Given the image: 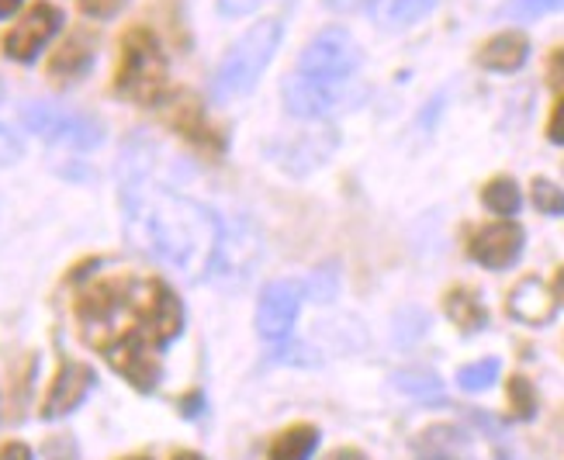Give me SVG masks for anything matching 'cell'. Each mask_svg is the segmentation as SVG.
Listing matches in <instances>:
<instances>
[{
	"label": "cell",
	"instance_id": "19",
	"mask_svg": "<svg viewBox=\"0 0 564 460\" xmlns=\"http://www.w3.org/2000/svg\"><path fill=\"white\" fill-rule=\"evenodd\" d=\"M315 447H318L315 426H294V429H284L271 443V460H308Z\"/></svg>",
	"mask_w": 564,
	"mask_h": 460
},
{
	"label": "cell",
	"instance_id": "33",
	"mask_svg": "<svg viewBox=\"0 0 564 460\" xmlns=\"http://www.w3.org/2000/svg\"><path fill=\"white\" fill-rule=\"evenodd\" d=\"M326 460H367L360 450H350V447H343V450H336V453H329Z\"/></svg>",
	"mask_w": 564,
	"mask_h": 460
},
{
	"label": "cell",
	"instance_id": "36",
	"mask_svg": "<svg viewBox=\"0 0 564 460\" xmlns=\"http://www.w3.org/2000/svg\"><path fill=\"white\" fill-rule=\"evenodd\" d=\"M174 460H202V457H198V453H191V450H184V453H177Z\"/></svg>",
	"mask_w": 564,
	"mask_h": 460
},
{
	"label": "cell",
	"instance_id": "10",
	"mask_svg": "<svg viewBox=\"0 0 564 460\" xmlns=\"http://www.w3.org/2000/svg\"><path fill=\"white\" fill-rule=\"evenodd\" d=\"M260 256V236L257 229L247 222V218H236V222L226 226V239H223V253H218V266L215 277H247L250 266Z\"/></svg>",
	"mask_w": 564,
	"mask_h": 460
},
{
	"label": "cell",
	"instance_id": "4",
	"mask_svg": "<svg viewBox=\"0 0 564 460\" xmlns=\"http://www.w3.org/2000/svg\"><path fill=\"white\" fill-rule=\"evenodd\" d=\"M281 35H284V24L278 18H267V21H257L239 42H232V48L223 56V63H218L212 77V97L218 105L250 94L257 87L263 69L271 66L274 53L281 48Z\"/></svg>",
	"mask_w": 564,
	"mask_h": 460
},
{
	"label": "cell",
	"instance_id": "9",
	"mask_svg": "<svg viewBox=\"0 0 564 460\" xmlns=\"http://www.w3.org/2000/svg\"><path fill=\"white\" fill-rule=\"evenodd\" d=\"M523 229L517 222H496V226H485L475 232L471 239V260L488 266V271H506L520 260L523 253Z\"/></svg>",
	"mask_w": 564,
	"mask_h": 460
},
{
	"label": "cell",
	"instance_id": "2",
	"mask_svg": "<svg viewBox=\"0 0 564 460\" xmlns=\"http://www.w3.org/2000/svg\"><path fill=\"white\" fill-rule=\"evenodd\" d=\"M77 319L84 343L139 392L160 384V350L184 332V305L160 277H105L80 291Z\"/></svg>",
	"mask_w": 564,
	"mask_h": 460
},
{
	"label": "cell",
	"instance_id": "7",
	"mask_svg": "<svg viewBox=\"0 0 564 460\" xmlns=\"http://www.w3.org/2000/svg\"><path fill=\"white\" fill-rule=\"evenodd\" d=\"M305 302V284L299 281H274L263 287V295L257 302V332L267 343H284L294 329V319H299Z\"/></svg>",
	"mask_w": 564,
	"mask_h": 460
},
{
	"label": "cell",
	"instance_id": "12",
	"mask_svg": "<svg viewBox=\"0 0 564 460\" xmlns=\"http://www.w3.org/2000/svg\"><path fill=\"white\" fill-rule=\"evenodd\" d=\"M509 315L527 326H547L557 315L554 287H547L541 277H527L509 291Z\"/></svg>",
	"mask_w": 564,
	"mask_h": 460
},
{
	"label": "cell",
	"instance_id": "1",
	"mask_svg": "<svg viewBox=\"0 0 564 460\" xmlns=\"http://www.w3.org/2000/svg\"><path fill=\"white\" fill-rule=\"evenodd\" d=\"M156 150L150 142L126 145L118 163L121 222L129 242L184 281L215 277L226 226L205 201L170 187L156 174Z\"/></svg>",
	"mask_w": 564,
	"mask_h": 460
},
{
	"label": "cell",
	"instance_id": "32",
	"mask_svg": "<svg viewBox=\"0 0 564 460\" xmlns=\"http://www.w3.org/2000/svg\"><path fill=\"white\" fill-rule=\"evenodd\" d=\"M323 4L329 8V11H357V8H364V4H371V0H323Z\"/></svg>",
	"mask_w": 564,
	"mask_h": 460
},
{
	"label": "cell",
	"instance_id": "29",
	"mask_svg": "<svg viewBox=\"0 0 564 460\" xmlns=\"http://www.w3.org/2000/svg\"><path fill=\"white\" fill-rule=\"evenodd\" d=\"M257 4H260V0H218V14H226V18H242V14H250Z\"/></svg>",
	"mask_w": 564,
	"mask_h": 460
},
{
	"label": "cell",
	"instance_id": "25",
	"mask_svg": "<svg viewBox=\"0 0 564 460\" xmlns=\"http://www.w3.org/2000/svg\"><path fill=\"white\" fill-rule=\"evenodd\" d=\"M533 205L544 215H564V190L544 177H536L533 180Z\"/></svg>",
	"mask_w": 564,
	"mask_h": 460
},
{
	"label": "cell",
	"instance_id": "37",
	"mask_svg": "<svg viewBox=\"0 0 564 460\" xmlns=\"http://www.w3.org/2000/svg\"><path fill=\"white\" fill-rule=\"evenodd\" d=\"M132 460H145V457H132Z\"/></svg>",
	"mask_w": 564,
	"mask_h": 460
},
{
	"label": "cell",
	"instance_id": "14",
	"mask_svg": "<svg viewBox=\"0 0 564 460\" xmlns=\"http://www.w3.org/2000/svg\"><path fill=\"white\" fill-rule=\"evenodd\" d=\"M530 59V42L523 32H499L478 48V66L492 73H517Z\"/></svg>",
	"mask_w": 564,
	"mask_h": 460
},
{
	"label": "cell",
	"instance_id": "18",
	"mask_svg": "<svg viewBox=\"0 0 564 460\" xmlns=\"http://www.w3.org/2000/svg\"><path fill=\"white\" fill-rule=\"evenodd\" d=\"M391 387L409 398H420V402H440L444 398V384L433 371H420V368H409V371H399L391 374Z\"/></svg>",
	"mask_w": 564,
	"mask_h": 460
},
{
	"label": "cell",
	"instance_id": "11",
	"mask_svg": "<svg viewBox=\"0 0 564 460\" xmlns=\"http://www.w3.org/2000/svg\"><path fill=\"white\" fill-rule=\"evenodd\" d=\"M94 371L87 368V363H63V371L56 374L53 387H48L45 395V405H42V416L45 419H63L69 416L73 408H77L94 387Z\"/></svg>",
	"mask_w": 564,
	"mask_h": 460
},
{
	"label": "cell",
	"instance_id": "15",
	"mask_svg": "<svg viewBox=\"0 0 564 460\" xmlns=\"http://www.w3.org/2000/svg\"><path fill=\"white\" fill-rule=\"evenodd\" d=\"M436 4H440V0H371L367 11H371L375 24H381V29L402 32L420 18H426Z\"/></svg>",
	"mask_w": 564,
	"mask_h": 460
},
{
	"label": "cell",
	"instance_id": "8",
	"mask_svg": "<svg viewBox=\"0 0 564 460\" xmlns=\"http://www.w3.org/2000/svg\"><path fill=\"white\" fill-rule=\"evenodd\" d=\"M63 29V11L53 4H35L4 39V56L14 63H35L42 48Z\"/></svg>",
	"mask_w": 564,
	"mask_h": 460
},
{
	"label": "cell",
	"instance_id": "26",
	"mask_svg": "<svg viewBox=\"0 0 564 460\" xmlns=\"http://www.w3.org/2000/svg\"><path fill=\"white\" fill-rule=\"evenodd\" d=\"M336 287H339V277H336V271H315L308 281H305V298H312V302H333L336 298Z\"/></svg>",
	"mask_w": 564,
	"mask_h": 460
},
{
	"label": "cell",
	"instance_id": "27",
	"mask_svg": "<svg viewBox=\"0 0 564 460\" xmlns=\"http://www.w3.org/2000/svg\"><path fill=\"white\" fill-rule=\"evenodd\" d=\"M21 153H24L21 139L11 132L8 121H0V166H11V163H18V160H21Z\"/></svg>",
	"mask_w": 564,
	"mask_h": 460
},
{
	"label": "cell",
	"instance_id": "5",
	"mask_svg": "<svg viewBox=\"0 0 564 460\" xmlns=\"http://www.w3.org/2000/svg\"><path fill=\"white\" fill-rule=\"evenodd\" d=\"M170 66L163 56V45L150 29H132L121 39V63H118V80L115 90L126 101L139 108H156L166 94Z\"/></svg>",
	"mask_w": 564,
	"mask_h": 460
},
{
	"label": "cell",
	"instance_id": "17",
	"mask_svg": "<svg viewBox=\"0 0 564 460\" xmlns=\"http://www.w3.org/2000/svg\"><path fill=\"white\" fill-rule=\"evenodd\" d=\"M90 66H94V48L84 42V39H69L59 53L53 56V63H48V73L59 80V84H66V80H80V77H87L90 73Z\"/></svg>",
	"mask_w": 564,
	"mask_h": 460
},
{
	"label": "cell",
	"instance_id": "3",
	"mask_svg": "<svg viewBox=\"0 0 564 460\" xmlns=\"http://www.w3.org/2000/svg\"><path fill=\"white\" fill-rule=\"evenodd\" d=\"M357 73L360 48L347 29H323L318 35H312V42L302 48L299 66L281 84L288 114L329 118L343 108H354L367 94Z\"/></svg>",
	"mask_w": 564,
	"mask_h": 460
},
{
	"label": "cell",
	"instance_id": "13",
	"mask_svg": "<svg viewBox=\"0 0 564 460\" xmlns=\"http://www.w3.org/2000/svg\"><path fill=\"white\" fill-rule=\"evenodd\" d=\"M415 460H475L471 443L457 426H430L412 443Z\"/></svg>",
	"mask_w": 564,
	"mask_h": 460
},
{
	"label": "cell",
	"instance_id": "30",
	"mask_svg": "<svg viewBox=\"0 0 564 460\" xmlns=\"http://www.w3.org/2000/svg\"><path fill=\"white\" fill-rule=\"evenodd\" d=\"M547 139H551L554 145H564V97H561V101H557V108H554V114H551Z\"/></svg>",
	"mask_w": 564,
	"mask_h": 460
},
{
	"label": "cell",
	"instance_id": "35",
	"mask_svg": "<svg viewBox=\"0 0 564 460\" xmlns=\"http://www.w3.org/2000/svg\"><path fill=\"white\" fill-rule=\"evenodd\" d=\"M554 298L564 305V266H561V271H557V277H554Z\"/></svg>",
	"mask_w": 564,
	"mask_h": 460
},
{
	"label": "cell",
	"instance_id": "22",
	"mask_svg": "<svg viewBox=\"0 0 564 460\" xmlns=\"http://www.w3.org/2000/svg\"><path fill=\"white\" fill-rule=\"evenodd\" d=\"M496 377H499V360L496 357L468 363V368L457 371V384L464 387V392H485V387H492Z\"/></svg>",
	"mask_w": 564,
	"mask_h": 460
},
{
	"label": "cell",
	"instance_id": "24",
	"mask_svg": "<svg viewBox=\"0 0 564 460\" xmlns=\"http://www.w3.org/2000/svg\"><path fill=\"white\" fill-rule=\"evenodd\" d=\"M271 363H299V368H318L323 363V353L305 347V343H278L274 353H271Z\"/></svg>",
	"mask_w": 564,
	"mask_h": 460
},
{
	"label": "cell",
	"instance_id": "23",
	"mask_svg": "<svg viewBox=\"0 0 564 460\" xmlns=\"http://www.w3.org/2000/svg\"><path fill=\"white\" fill-rule=\"evenodd\" d=\"M509 402H512V416L517 419H533L536 416V392L527 377H512L509 381Z\"/></svg>",
	"mask_w": 564,
	"mask_h": 460
},
{
	"label": "cell",
	"instance_id": "6",
	"mask_svg": "<svg viewBox=\"0 0 564 460\" xmlns=\"http://www.w3.org/2000/svg\"><path fill=\"white\" fill-rule=\"evenodd\" d=\"M21 121L24 129L32 135L53 142V145H63V150H94V145H101L105 132L101 125L90 118V114H80V111H69V108H59V105H24L21 108Z\"/></svg>",
	"mask_w": 564,
	"mask_h": 460
},
{
	"label": "cell",
	"instance_id": "31",
	"mask_svg": "<svg viewBox=\"0 0 564 460\" xmlns=\"http://www.w3.org/2000/svg\"><path fill=\"white\" fill-rule=\"evenodd\" d=\"M0 460H32V450L24 443H8L0 447Z\"/></svg>",
	"mask_w": 564,
	"mask_h": 460
},
{
	"label": "cell",
	"instance_id": "20",
	"mask_svg": "<svg viewBox=\"0 0 564 460\" xmlns=\"http://www.w3.org/2000/svg\"><path fill=\"white\" fill-rule=\"evenodd\" d=\"M481 201H485V208L492 211V215H502V218H509V215H517V211H520V205H523V194H520L517 180H509V177H496V180H488V187L481 190Z\"/></svg>",
	"mask_w": 564,
	"mask_h": 460
},
{
	"label": "cell",
	"instance_id": "21",
	"mask_svg": "<svg viewBox=\"0 0 564 460\" xmlns=\"http://www.w3.org/2000/svg\"><path fill=\"white\" fill-rule=\"evenodd\" d=\"M564 11V0H506L499 8V18H512V21H533L544 14H557Z\"/></svg>",
	"mask_w": 564,
	"mask_h": 460
},
{
	"label": "cell",
	"instance_id": "16",
	"mask_svg": "<svg viewBox=\"0 0 564 460\" xmlns=\"http://www.w3.org/2000/svg\"><path fill=\"white\" fill-rule=\"evenodd\" d=\"M444 311H447V319H451L460 332H478V329H485V322H488L485 305L471 295L468 287H454V291H447Z\"/></svg>",
	"mask_w": 564,
	"mask_h": 460
},
{
	"label": "cell",
	"instance_id": "34",
	"mask_svg": "<svg viewBox=\"0 0 564 460\" xmlns=\"http://www.w3.org/2000/svg\"><path fill=\"white\" fill-rule=\"evenodd\" d=\"M24 4V0H0V18H11L18 14V8Z\"/></svg>",
	"mask_w": 564,
	"mask_h": 460
},
{
	"label": "cell",
	"instance_id": "28",
	"mask_svg": "<svg viewBox=\"0 0 564 460\" xmlns=\"http://www.w3.org/2000/svg\"><path fill=\"white\" fill-rule=\"evenodd\" d=\"M126 4H129V0H80V11H84L87 18L108 21V18H115Z\"/></svg>",
	"mask_w": 564,
	"mask_h": 460
}]
</instances>
